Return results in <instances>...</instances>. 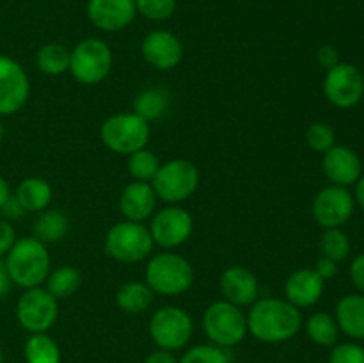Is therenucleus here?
Returning a JSON list of instances; mask_svg holds the SVG:
<instances>
[{"mask_svg": "<svg viewBox=\"0 0 364 363\" xmlns=\"http://www.w3.org/2000/svg\"><path fill=\"white\" fill-rule=\"evenodd\" d=\"M302 326V313L287 299L265 298L252 302L247 315V331L267 344L290 340Z\"/></svg>", "mask_w": 364, "mask_h": 363, "instance_id": "nucleus-1", "label": "nucleus"}, {"mask_svg": "<svg viewBox=\"0 0 364 363\" xmlns=\"http://www.w3.org/2000/svg\"><path fill=\"white\" fill-rule=\"evenodd\" d=\"M4 262L11 281L25 290L41 287L50 273L48 249L36 237L16 238Z\"/></svg>", "mask_w": 364, "mask_h": 363, "instance_id": "nucleus-2", "label": "nucleus"}, {"mask_svg": "<svg viewBox=\"0 0 364 363\" xmlns=\"http://www.w3.org/2000/svg\"><path fill=\"white\" fill-rule=\"evenodd\" d=\"M146 283L155 294L180 295L194 283V269L176 253H159L146 267Z\"/></svg>", "mask_w": 364, "mask_h": 363, "instance_id": "nucleus-3", "label": "nucleus"}, {"mask_svg": "<svg viewBox=\"0 0 364 363\" xmlns=\"http://www.w3.org/2000/svg\"><path fill=\"white\" fill-rule=\"evenodd\" d=\"M102 141L110 152L119 155H132L146 148L151 128L146 120L135 112H121L107 117L102 125Z\"/></svg>", "mask_w": 364, "mask_h": 363, "instance_id": "nucleus-4", "label": "nucleus"}, {"mask_svg": "<svg viewBox=\"0 0 364 363\" xmlns=\"http://www.w3.org/2000/svg\"><path fill=\"white\" fill-rule=\"evenodd\" d=\"M153 237L142 223L121 221L114 224L105 237V253L123 263H135L148 258L153 251Z\"/></svg>", "mask_w": 364, "mask_h": 363, "instance_id": "nucleus-5", "label": "nucleus"}, {"mask_svg": "<svg viewBox=\"0 0 364 363\" xmlns=\"http://www.w3.org/2000/svg\"><path fill=\"white\" fill-rule=\"evenodd\" d=\"M112 70V50L103 39H82L70 57V71L80 84L95 85L105 80Z\"/></svg>", "mask_w": 364, "mask_h": 363, "instance_id": "nucleus-6", "label": "nucleus"}, {"mask_svg": "<svg viewBox=\"0 0 364 363\" xmlns=\"http://www.w3.org/2000/svg\"><path fill=\"white\" fill-rule=\"evenodd\" d=\"M205 333L219 347H233L244 340L247 333V317L240 306L230 301H217L206 308L203 315Z\"/></svg>", "mask_w": 364, "mask_h": 363, "instance_id": "nucleus-7", "label": "nucleus"}, {"mask_svg": "<svg viewBox=\"0 0 364 363\" xmlns=\"http://www.w3.org/2000/svg\"><path fill=\"white\" fill-rule=\"evenodd\" d=\"M151 182L156 198L167 203H180L198 191L199 171L191 160L174 159L160 164L159 173Z\"/></svg>", "mask_w": 364, "mask_h": 363, "instance_id": "nucleus-8", "label": "nucleus"}, {"mask_svg": "<svg viewBox=\"0 0 364 363\" xmlns=\"http://www.w3.org/2000/svg\"><path fill=\"white\" fill-rule=\"evenodd\" d=\"M194 331L191 315L178 306H164L149 320V335L164 351H178L188 344Z\"/></svg>", "mask_w": 364, "mask_h": 363, "instance_id": "nucleus-9", "label": "nucleus"}, {"mask_svg": "<svg viewBox=\"0 0 364 363\" xmlns=\"http://www.w3.org/2000/svg\"><path fill=\"white\" fill-rule=\"evenodd\" d=\"M59 315L57 299L46 288H27L16 305V319L28 333H45L55 324Z\"/></svg>", "mask_w": 364, "mask_h": 363, "instance_id": "nucleus-10", "label": "nucleus"}, {"mask_svg": "<svg viewBox=\"0 0 364 363\" xmlns=\"http://www.w3.org/2000/svg\"><path fill=\"white\" fill-rule=\"evenodd\" d=\"M326 98L338 109H350L361 102L364 95L363 73L358 66L348 63H338L327 70L323 78Z\"/></svg>", "mask_w": 364, "mask_h": 363, "instance_id": "nucleus-11", "label": "nucleus"}, {"mask_svg": "<svg viewBox=\"0 0 364 363\" xmlns=\"http://www.w3.org/2000/svg\"><path fill=\"white\" fill-rule=\"evenodd\" d=\"M355 199L347 187L329 185L315 196L313 217L316 223L327 228H341L354 214Z\"/></svg>", "mask_w": 364, "mask_h": 363, "instance_id": "nucleus-12", "label": "nucleus"}, {"mask_svg": "<svg viewBox=\"0 0 364 363\" xmlns=\"http://www.w3.org/2000/svg\"><path fill=\"white\" fill-rule=\"evenodd\" d=\"M194 230V219L181 206H166L153 216L151 231L153 242L166 249L185 244Z\"/></svg>", "mask_w": 364, "mask_h": 363, "instance_id": "nucleus-13", "label": "nucleus"}, {"mask_svg": "<svg viewBox=\"0 0 364 363\" xmlns=\"http://www.w3.org/2000/svg\"><path fill=\"white\" fill-rule=\"evenodd\" d=\"M31 93L28 75L20 63L6 56H0V116L21 110Z\"/></svg>", "mask_w": 364, "mask_h": 363, "instance_id": "nucleus-14", "label": "nucleus"}, {"mask_svg": "<svg viewBox=\"0 0 364 363\" xmlns=\"http://www.w3.org/2000/svg\"><path fill=\"white\" fill-rule=\"evenodd\" d=\"M142 56L149 66L160 71L174 70L181 63L183 46L181 41L169 31H153L142 39Z\"/></svg>", "mask_w": 364, "mask_h": 363, "instance_id": "nucleus-15", "label": "nucleus"}, {"mask_svg": "<svg viewBox=\"0 0 364 363\" xmlns=\"http://www.w3.org/2000/svg\"><path fill=\"white\" fill-rule=\"evenodd\" d=\"M87 16L100 31L117 32L135 20L137 7L135 0H89Z\"/></svg>", "mask_w": 364, "mask_h": 363, "instance_id": "nucleus-16", "label": "nucleus"}, {"mask_svg": "<svg viewBox=\"0 0 364 363\" xmlns=\"http://www.w3.org/2000/svg\"><path fill=\"white\" fill-rule=\"evenodd\" d=\"M322 169L333 185L348 187L363 174V164L358 153L348 146H333L323 153Z\"/></svg>", "mask_w": 364, "mask_h": 363, "instance_id": "nucleus-17", "label": "nucleus"}, {"mask_svg": "<svg viewBox=\"0 0 364 363\" xmlns=\"http://www.w3.org/2000/svg\"><path fill=\"white\" fill-rule=\"evenodd\" d=\"M220 292L224 299L237 306H251L258 301V278L242 265H231L220 276Z\"/></svg>", "mask_w": 364, "mask_h": 363, "instance_id": "nucleus-18", "label": "nucleus"}, {"mask_svg": "<svg viewBox=\"0 0 364 363\" xmlns=\"http://www.w3.org/2000/svg\"><path fill=\"white\" fill-rule=\"evenodd\" d=\"M326 281L315 273V269L302 267L291 273L284 281V295L287 301L297 308H309L320 301L326 288Z\"/></svg>", "mask_w": 364, "mask_h": 363, "instance_id": "nucleus-19", "label": "nucleus"}, {"mask_svg": "<svg viewBox=\"0 0 364 363\" xmlns=\"http://www.w3.org/2000/svg\"><path fill=\"white\" fill-rule=\"evenodd\" d=\"M156 206V194L149 182H132L124 187L119 198V210L124 221L144 223L153 216Z\"/></svg>", "mask_w": 364, "mask_h": 363, "instance_id": "nucleus-20", "label": "nucleus"}, {"mask_svg": "<svg viewBox=\"0 0 364 363\" xmlns=\"http://www.w3.org/2000/svg\"><path fill=\"white\" fill-rule=\"evenodd\" d=\"M338 327L350 338H364V295L348 294L338 301Z\"/></svg>", "mask_w": 364, "mask_h": 363, "instance_id": "nucleus-21", "label": "nucleus"}, {"mask_svg": "<svg viewBox=\"0 0 364 363\" xmlns=\"http://www.w3.org/2000/svg\"><path fill=\"white\" fill-rule=\"evenodd\" d=\"M14 196L21 203L25 212H43L52 203L53 189L45 178L28 177L20 182Z\"/></svg>", "mask_w": 364, "mask_h": 363, "instance_id": "nucleus-22", "label": "nucleus"}, {"mask_svg": "<svg viewBox=\"0 0 364 363\" xmlns=\"http://www.w3.org/2000/svg\"><path fill=\"white\" fill-rule=\"evenodd\" d=\"M155 299V292L149 288L148 283L142 281H128L121 285L116 294V302L119 310L127 313H142L151 306Z\"/></svg>", "mask_w": 364, "mask_h": 363, "instance_id": "nucleus-23", "label": "nucleus"}, {"mask_svg": "<svg viewBox=\"0 0 364 363\" xmlns=\"http://www.w3.org/2000/svg\"><path fill=\"white\" fill-rule=\"evenodd\" d=\"M32 230H34V237L43 244L59 242L70 231V219L60 210H43L34 221Z\"/></svg>", "mask_w": 364, "mask_h": 363, "instance_id": "nucleus-24", "label": "nucleus"}, {"mask_svg": "<svg viewBox=\"0 0 364 363\" xmlns=\"http://www.w3.org/2000/svg\"><path fill=\"white\" fill-rule=\"evenodd\" d=\"M169 93L162 88H149L139 93L134 100V112L142 120L155 121L160 120L169 109Z\"/></svg>", "mask_w": 364, "mask_h": 363, "instance_id": "nucleus-25", "label": "nucleus"}, {"mask_svg": "<svg viewBox=\"0 0 364 363\" xmlns=\"http://www.w3.org/2000/svg\"><path fill=\"white\" fill-rule=\"evenodd\" d=\"M46 290L59 301L71 298L82 287V273L73 265H60L46 276Z\"/></svg>", "mask_w": 364, "mask_h": 363, "instance_id": "nucleus-26", "label": "nucleus"}, {"mask_svg": "<svg viewBox=\"0 0 364 363\" xmlns=\"http://www.w3.org/2000/svg\"><path fill=\"white\" fill-rule=\"evenodd\" d=\"M70 57L71 52L60 43H48V45L41 46L36 57L38 68L46 75H63L70 70Z\"/></svg>", "mask_w": 364, "mask_h": 363, "instance_id": "nucleus-27", "label": "nucleus"}, {"mask_svg": "<svg viewBox=\"0 0 364 363\" xmlns=\"http://www.w3.org/2000/svg\"><path fill=\"white\" fill-rule=\"evenodd\" d=\"M23 354L27 363H60L59 345L46 333H32L25 342Z\"/></svg>", "mask_w": 364, "mask_h": 363, "instance_id": "nucleus-28", "label": "nucleus"}, {"mask_svg": "<svg viewBox=\"0 0 364 363\" xmlns=\"http://www.w3.org/2000/svg\"><path fill=\"white\" fill-rule=\"evenodd\" d=\"M306 330H308L309 338H311L315 344L323 345V347L336 345L338 335H340V327H338L336 319L326 312L313 313L308 319Z\"/></svg>", "mask_w": 364, "mask_h": 363, "instance_id": "nucleus-29", "label": "nucleus"}, {"mask_svg": "<svg viewBox=\"0 0 364 363\" xmlns=\"http://www.w3.org/2000/svg\"><path fill=\"white\" fill-rule=\"evenodd\" d=\"M320 251L326 258L343 262L350 253V241L341 228H327L320 237Z\"/></svg>", "mask_w": 364, "mask_h": 363, "instance_id": "nucleus-30", "label": "nucleus"}, {"mask_svg": "<svg viewBox=\"0 0 364 363\" xmlns=\"http://www.w3.org/2000/svg\"><path fill=\"white\" fill-rule=\"evenodd\" d=\"M159 157L146 148L132 153L128 159V171H130L132 178H135L137 182H151L159 173Z\"/></svg>", "mask_w": 364, "mask_h": 363, "instance_id": "nucleus-31", "label": "nucleus"}, {"mask_svg": "<svg viewBox=\"0 0 364 363\" xmlns=\"http://www.w3.org/2000/svg\"><path fill=\"white\" fill-rule=\"evenodd\" d=\"M306 142L313 152L326 153L336 146V134L327 123H313L306 130Z\"/></svg>", "mask_w": 364, "mask_h": 363, "instance_id": "nucleus-32", "label": "nucleus"}, {"mask_svg": "<svg viewBox=\"0 0 364 363\" xmlns=\"http://www.w3.org/2000/svg\"><path fill=\"white\" fill-rule=\"evenodd\" d=\"M137 13L151 21H164L176 11V0H135Z\"/></svg>", "mask_w": 364, "mask_h": 363, "instance_id": "nucleus-33", "label": "nucleus"}, {"mask_svg": "<svg viewBox=\"0 0 364 363\" xmlns=\"http://www.w3.org/2000/svg\"><path fill=\"white\" fill-rule=\"evenodd\" d=\"M181 363H230V358L219 345H196L185 352Z\"/></svg>", "mask_w": 364, "mask_h": 363, "instance_id": "nucleus-34", "label": "nucleus"}, {"mask_svg": "<svg viewBox=\"0 0 364 363\" xmlns=\"http://www.w3.org/2000/svg\"><path fill=\"white\" fill-rule=\"evenodd\" d=\"M329 363H364V349L358 344H340L331 352Z\"/></svg>", "mask_w": 364, "mask_h": 363, "instance_id": "nucleus-35", "label": "nucleus"}, {"mask_svg": "<svg viewBox=\"0 0 364 363\" xmlns=\"http://www.w3.org/2000/svg\"><path fill=\"white\" fill-rule=\"evenodd\" d=\"M14 242H16V231H14L13 224L0 219V258L9 253Z\"/></svg>", "mask_w": 364, "mask_h": 363, "instance_id": "nucleus-36", "label": "nucleus"}, {"mask_svg": "<svg viewBox=\"0 0 364 363\" xmlns=\"http://www.w3.org/2000/svg\"><path fill=\"white\" fill-rule=\"evenodd\" d=\"M316 59H318L320 66H323L326 70H331V68L340 63V53H338V50L333 45H323L316 52Z\"/></svg>", "mask_w": 364, "mask_h": 363, "instance_id": "nucleus-37", "label": "nucleus"}, {"mask_svg": "<svg viewBox=\"0 0 364 363\" xmlns=\"http://www.w3.org/2000/svg\"><path fill=\"white\" fill-rule=\"evenodd\" d=\"M350 278L352 281H354L355 287H358V290L364 295V253L355 256V260L352 262Z\"/></svg>", "mask_w": 364, "mask_h": 363, "instance_id": "nucleus-38", "label": "nucleus"}, {"mask_svg": "<svg viewBox=\"0 0 364 363\" xmlns=\"http://www.w3.org/2000/svg\"><path fill=\"white\" fill-rule=\"evenodd\" d=\"M315 273L318 274V276L322 278L323 281L331 280V278L336 276V273H338V262H334V260L326 258V256H322V258H320L318 262H316Z\"/></svg>", "mask_w": 364, "mask_h": 363, "instance_id": "nucleus-39", "label": "nucleus"}, {"mask_svg": "<svg viewBox=\"0 0 364 363\" xmlns=\"http://www.w3.org/2000/svg\"><path fill=\"white\" fill-rule=\"evenodd\" d=\"M0 210L4 212V216L11 217V219H18V217H21L25 214V209L21 206V203L18 201L16 196H13V194L9 196V199L4 203V206Z\"/></svg>", "mask_w": 364, "mask_h": 363, "instance_id": "nucleus-40", "label": "nucleus"}, {"mask_svg": "<svg viewBox=\"0 0 364 363\" xmlns=\"http://www.w3.org/2000/svg\"><path fill=\"white\" fill-rule=\"evenodd\" d=\"M11 287H13V281H11L9 273H7L6 262L0 258V299H4L9 294Z\"/></svg>", "mask_w": 364, "mask_h": 363, "instance_id": "nucleus-41", "label": "nucleus"}, {"mask_svg": "<svg viewBox=\"0 0 364 363\" xmlns=\"http://www.w3.org/2000/svg\"><path fill=\"white\" fill-rule=\"evenodd\" d=\"M144 363H178V362L176 358L171 354V351H164V349H160V351L151 352V354L146 358Z\"/></svg>", "mask_w": 364, "mask_h": 363, "instance_id": "nucleus-42", "label": "nucleus"}, {"mask_svg": "<svg viewBox=\"0 0 364 363\" xmlns=\"http://www.w3.org/2000/svg\"><path fill=\"white\" fill-rule=\"evenodd\" d=\"M9 196H11L9 184H7L6 178H4L2 174H0V209H2L4 203H6L7 199H9Z\"/></svg>", "mask_w": 364, "mask_h": 363, "instance_id": "nucleus-43", "label": "nucleus"}, {"mask_svg": "<svg viewBox=\"0 0 364 363\" xmlns=\"http://www.w3.org/2000/svg\"><path fill=\"white\" fill-rule=\"evenodd\" d=\"M355 184H358V187H355V201L364 210V174H361V178Z\"/></svg>", "mask_w": 364, "mask_h": 363, "instance_id": "nucleus-44", "label": "nucleus"}, {"mask_svg": "<svg viewBox=\"0 0 364 363\" xmlns=\"http://www.w3.org/2000/svg\"><path fill=\"white\" fill-rule=\"evenodd\" d=\"M4 134H6V130H4V125H2V121H0V142H2Z\"/></svg>", "mask_w": 364, "mask_h": 363, "instance_id": "nucleus-45", "label": "nucleus"}, {"mask_svg": "<svg viewBox=\"0 0 364 363\" xmlns=\"http://www.w3.org/2000/svg\"><path fill=\"white\" fill-rule=\"evenodd\" d=\"M0 363H4V351H2V347H0Z\"/></svg>", "mask_w": 364, "mask_h": 363, "instance_id": "nucleus-46", "label": "nucleus"}, {"mask_svg": "<svg viewBox=\"0 0 364 363\" xmlns=\"http://www.w3.org/2000/svg\"><path fill=\"white\" fill-rule=\"evenodd\" d=\"M363 82H364V71H363Z\"/></svg>", "mask_w": 364, "mask_h": 363, "instance_id": "nucleus-47", "label": "nucleus"}]
</instances>
